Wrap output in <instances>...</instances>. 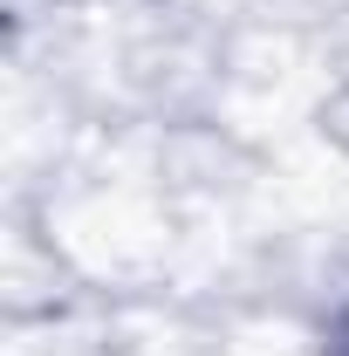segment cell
<instances>
[{
    "mask_svg": "<svg viewBox=\"0 0 349 356\" xmlns=\"http://www.w3.org/2000/svg\"><path fill=\"white\" fill-rule=\"evenodd\" d=\"M329 356H349V315L336 322V329H329Z\"/></svg>",
    "mask_w": 349,
    "mask_h": 356,
    "instance_id": "1",
    "label": "cell"
}]
</instances>
